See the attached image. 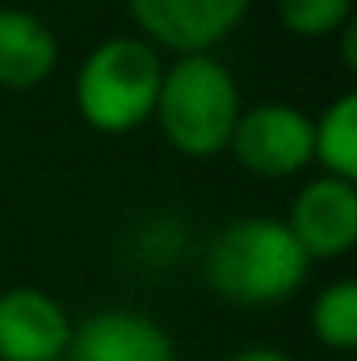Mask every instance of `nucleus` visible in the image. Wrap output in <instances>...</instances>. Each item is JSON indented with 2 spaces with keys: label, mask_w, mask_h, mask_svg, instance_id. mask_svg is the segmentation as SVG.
<instances>
[{
  "label": "nucleus",
  "mask_w": 357,
  "mask_h": 361,
  "mask_svg": "<svg viewBox=\"0 0 357 361\" xmlns=\"http://www.w3.org/2000/svg\"><path fill=\"white\" fill-rule=\"evenodd\" d=\"M311 261L282 219L244 214L210 235L202 248V281L236 307H273L303 290Z\"/></svg>",
  "instance_id": "nucleus-1"
},
{
  "label": "nucleus",
  "mask_w": 357,
  "mask_h": 361,
  "mask_svg": "<svg viewBox=\"0 0 357 361\" xmlns=\"http://www.w3.org/2000/svg\"><path fill=\"white\" fill-rule=\"evenodd\" d=\"M240 109V85L219 55H177L173 63H164L152 118L177 156L214 160L227 152Z\"/></svg>",
  "instance_id": "nucleus-2"
},
{
  "label": "nucleus",
  "mask_w": 357,
  "mask_h": 361,
  "mask_svg": "<svg viewBox=\"0 0 357 361\" xmlns=\"http://www.w3.org/2000/svg\"><path fill=\"white\" fill-rule=\"evenodd\" d=\"M164 80V55L139 34L101 38L76 68L72 101L97 135H131L152 122Z\"/></svg>",
  "instance_id": "nucleus-3"
},
{
  "label": "nucleus",
  "mask_w": 357,
  "mask_h": 361,
  "mask_svg": "<svg viewBox=\"0 0 357 361\" xmlns=\"http://www.w3.org/2000/svg\"><path fill=\"white\" fill-rule=\"evenodd\" d=\"M227 152L248 177L261 180L298 177L311 164V114L290 105V101L244 105Z\"/></svg>",
  "instance_id": "nucleus-4"
},
{
  "label": "nucleus",
  "mask_w": 357,
  "mask_h": 361,
  "mask_svg": "<svg viewBox=\"0 0 357 361\" xmlns=\"http://www.w3.org/2000/svg\"><path fill=\"white\" fill-rule=\"evenodd\" d=\"M253 0H126V13L143 42L160 55H214L223 38L240 30Z\"/></svg>",
  "instance_id": "nucleus-5"
},
{
  "label": "nucleus",
  "mask_w": 357,
  "mask_h": 361,
  "mask_svg": "<svg viewBox=\"0 0 357 361\" xmlns=\"http://www.w3.org/2000/svg\"><path fill=\"white\" fill-rule=\"evenodd\" d=\"M282 223L311 265L345 261L357 244V185L324 177V173L315 180H303Z\"/></svg>",
  "instance_id": "nucleus-6"
},
{
  "label": "nucleus",
  "mask_w": 357,
  "mask_h": 361,
  "mask_svg": "<svg viewBox=\"0 0 357 361\" xmlns=\"http://www.w3.org/2000/svg\"><path fill=\"white\" fill-rule=\"evenodd\" d=\"M72 345L63 302L38 286L0 290V361H55Z\"/></svg>",
  "instance_id": "nucleus-7"
},
{
  "label": "nucleus",
  "mask_w": 357,
  "mask_h": 361,
  "mask_svg": "<svg viewBox=\"0 0 357 361\" xmlns=\"http://www.w3.org/2000/svg\"><path fill=\"white\" fill-rule=\"evenodd\" d=\"M72 361H177L173 336L143 311L105 307L72 324Z\"/></svg>",
  "instance_id": "nucleus-8"
},
{
  "label": "nucleus",
  "mask_w": 357,
  "mask_h": 361,
  "mask_svg": "<svg viewBox=\"0 0 357 361\" xmlns=\"http://www.w3.org/2000/svg\"><path fill=\"white\" fill-rule=\"evenodd\" d=\"M59 68V38L34 13L17 4H0V89L30 92L42 89Z\"/></svg>",
  "instance_id": "nucleus-9"
},
{
  "label": "nucleus",
  "mask_w": 357,
  "mask_h": 361,
  "mask_svg": "<svg viewBox=\"0 0 357 361\" xmlns=\"http://www.w3.org/2000/svg\"><path fill=\"white\" fill-rule=\"evenodd\" d=\"M311 164H320L324 177L357 180V92H341L311 118Z\"/></svg>",
  "instance_id": "nucleus-10"
},
{
  "label": "nucleus",
  "mask_w": 357,
  "mask_h": 361,
  "mask_svg": "<svg viewBox=\"0 0 357 361\" xmlns=\"http://www.w3.org/2000/svg\"><path fill=\"white\" fill-rule=\"evenodd\" d=\"M311 336L332 349V353H353L357 345V281L353 277H337L332 286H324L311 302Z\"/></svg>",
  "instance_id": "nucleus-11"
},
{
  "label": "nucleus",
  "mask_w": 357,
  "mask_h": 361,
  "mask_svg": "<svg viewBox=\"0 0 357 361\" xmlns=\"http://www.w3.org/2000/svg\"><path fill=\"white\" fill-rule=\"evenodd\" d=\"M357 0H273L282 30L294 38H332L353 21Z\"/></svg>",
  "instance_id": "nucleus-12"
},
{
  "label": "nucleus",
  "mask_w": 357,
  "mask_h": 361,
  "mask_svg": "<svg viewBox=\"0 0 357 361\" xmlns=\"http://www.w3.org/2000/svg\"><path fill=\"white\" fill-rule=\"evenodd\" d=\"M223 361H290V353H282L273 345H248V349H236L231 357H223Z\"/></svg>",
  "instance_id": "nucleus-13"
},
{
  "label": "nucleus",
  "mask_w": 357,
  "mask_h": 361,
  "mask_svg": "<svg viewBox=\"0 0 357 361\" xmlns=\"http://www.w3.org/2000/svg\"><path fill=\"white\" fill-rule=\"evenodd\" d=\"M341 63H345L349 72H357V17L341 30Z\"/></svg>",
  "instance_id": "nucleus-14"
},
{
  "label": "nucleus",
  "mask_w": 357,
  "mask_h": 361,
  "mask_svg": "<svg viewBox=\"0 0 357 361\" xmlns=\"http://www.w3.org/2000/svg\"><path fill=\"white\" fill-rule=\"evenodd\" d=\"M55 361H72V357H68V353H63V357H55Z\"/></svg>",
  "instance_id": "nucleus-15"
},
{
  "label": "nucleus",
  "mask_w": 357,
  "mask_h": 361,
  "mask_svg": "<svg viewBox=\"0 0 357 361\" xmlns=\"http://www.w3.org/2000/svg\"><path fill=\"white\" fill-rule=\"evenodd\" d=\"M337 361H349V357H337Z\"/></svg>",
  "instance_id": "nucleus-16"
}]
</instances>
